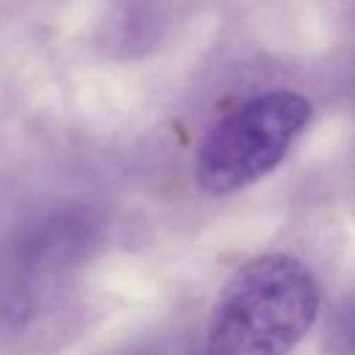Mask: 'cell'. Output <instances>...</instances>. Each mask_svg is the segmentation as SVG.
I'll list each match as a JSON object with an SVG mask.
<instances>
[{
    "instance_id": "7a4b0ae2",
    "label": "cell",
    "mask_w": 355,
    "mask_h": 355,
    "mask_svg": "<svg viewBox=\"0 0 355 355\" xmlns=\"http://www.w3.org/2000/svg\"><path fill=\"white\" fill-rule=\"evenodd\" d=\"M311 119V103L297 92H263L225 114L200 141L197 186L233 194L266 178Z\"/></svg>"
},
{
    "instance_id": "3957f363",
    "label": "cell",
    "mask_w": 355,
    "mask_h": 355,
    "mask_svg": "<svg viewBox=\"0 0 355 355\" xmlns=\"http://www.w3.org/2000/svg\"><path fill=\"white\" fill-rule=\"evenodd\" d=\"M94 230V219L83 208H58L31 219L6 247L8 277L31 286V280L61 275L86 255Z\"/></svg>"
},
{
    "instance_id": "277c9868",
    "label": "cell",
    "mask_w": 355,
    "mask_h": 355,
    "mask_svg": "<svg viewBox=\"0 0 355 355\" xmlns=\"http://www.w3.org/2000/svg\"><path fill=\"white\" fill-rule=\"evenodd\" d=\"M33 316V288L14 280L3 277L0 280V336H8L28 324Z\"/></svg>"
},
{
    "instance_id": "5b68a950",
    "label": "cell",
    "mask_w": 355,
    "mask_h": 355,
    "mask_svg": "<svg viewBox=\"0 0 355 355\" xmlns=\"http://www.w3.org/2000/svg\"><path fill=\"white\" fill-rule=\"evenodd\" d=\"M333 344L344 355H355V302L344 305L333 322Z\"/></svg>"
},
{
    "instance_id": "6da1fadb",
    "label": "cell",
    "mask_w": 355,
    "mask_h": 355,
    "mask_svg": "<svg viewBox=\"0 0 355 355\" xmlns=\"http://www.w3.org/2000/svg\"><path fill=\"white\" fill-rule=\"evenodd\" d=\"M319 313L313 272L286 252L241 263L219 288L208 330V355H286Z\"/></svg>"
}]
</instances>
